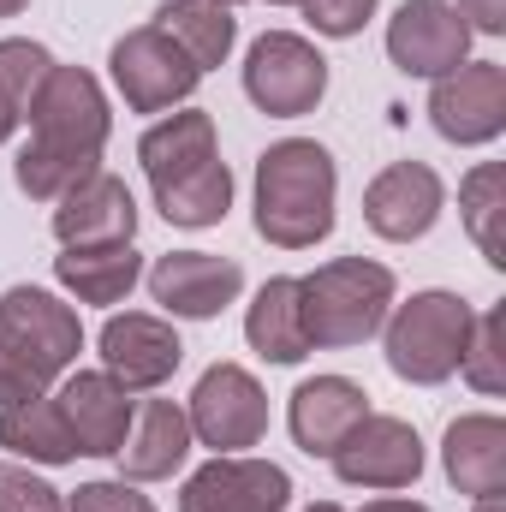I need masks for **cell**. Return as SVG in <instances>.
<instances>
[{"mask_svg": "<svg viewBox=\"0 0 506 512\" xmlns=\"http://www.w3.org/2000/svg\"><path fill=\"white\" fill-rule=\"evenodd\" d=\"M24 120H30V143L18 149L12 179H18V191L30 203H60L78 179H90L102 167L114 114H108L102 84L84 66H60L54 60L42 90L24 108Z\"/></svg>", "mask_w": 506, "mask_h": 512, "instance_id": "cell-1", "label": "cell"}, {"mask_svg": "<svg viewBox=\"0 0 506 512\" xmlns=\"http://www.w3.org/2000/svg\"><path fill=\"white\" fill-rule=\"evenodd\" d=\"M340 167L316 137H280L256 155V233L280 251H310L334 233Z\"/></svg>", "mask_w": 506, "mask_h": 512, "instance_id": "cell-2", "label": "cell"}, {"mask_svg": "<svg viewBox=\"0 0 506 512\" xmlns=\"http://www.w3.org/2000/svg\"><path fill=\"white\" fill-rule=\"evenodd\" d=\"M84 352L78 310L60 304L42 286H6L0 292V405L36 399L60 382Z\"/></svg>", "mask_w": 506, "mask_h": 512, "instance_id": "cell-3", "label": "cell"}, {"mask_svg": "<svg viewBox=\"0 0 506 512\" xmlns=\"http://www.w3.org/2000/svg\"><path fill=\"white\" fill-rule=\"evenodd\" d=\"M387 310H393V268H381L370 256H334L298 280V316H304L310 352L364 346L370 334H381Z\"/></svg>", "mask_w": 506, "mask_h": 512, "instance_id": "cell-4", "label": "cell"}, {"mask_svg": "<svg viewBox=\"0 0 506 512\" xmlns=\"http://www.w3.org/2000/svg\"><path fill=\"white\" fill-rule=\"evenodd\" d=\"M477 310L459 292H411L399 310H387V370L411 387H441L459 376L465 340H471Z\"/></svg>", "mask_w": 506, "mask_h": 512, "instance_id": "cell-5", "label": "cell"}, {"mask_svg": "<svg viewBox=\"0 0 506 512\" xmlns=\"http://www.w3.org/2000/svg\"><path fill=\"white\" fill-rule=\"evenodd\" d=\"M108 72H114V90L126 96L131 114H167V108L191 102V90L203 84L191 54L167 30H155V24H137V30H126L114 42Z\"/></svg>", "mask_w": 506, "mask_h": 512, "instance_id": "cell-6", "label": "cell"}, {"mask_svg": "<svg viewBox=\"0 0 506 512\" xmlns=\"http://www.w3.org/2000/svg\"><path fill=\"white\" fill-rule=\"evenodd\" d=\"M245 96L268 120H298L328 96V60L316 54V42L292 30H268L245 54Z\"/></svg>", "mask_w": 506, "mask_h": 512, "instance_id": "cell-7", "label": "cell"}, {"mask_svg": "<svg viewBox=\"0 0 506 512\" xmlns=\"http://www.w3.org/2000/svg\"><path fill=\"white\" fill-rule=\"evenodd\" d=\"M191 441L215 453H245L268 435V393L245 364H209L191 387Z\"/></svg>", "mask_w": 506, "mask_h": 512, "instance_id": "cell-8", "label": "cell"}, {"mask_svg": "<svg viewBox=\"0 0 506 512\" xmlns=\"http://www.w3.org/2000/svg\"><path fill=\"white\" fill-rule=\"evenodd\" d=\"M286 507H292V477L274 459H251V453H215L179 489V512H286Z\"/></svg>", "mask_w": 506, "mask_h": 512, "instance_id": "cell-9", "label": "cell"}, {"mask_svg": "<svg viewBox=\"0 0 506 512\" xmlns=\"http://www.w3.org/2000/svg\"><path fill=\"white\" fill-rule=\"evenodd\" d=\"M429 126L447 143H495L506 131V66L495 60H465L459 72L435 78L429 90Z\"/></svg>", "mask_w": 506, "mask_h": 512, "instance_id": "cell-10", "label": "cell"}, {"mask_svg": "<svg viewBox=\"0 0 506 512\" xmlns=\"http://www.w3.org/2000/svg\"><path fill=\"white\" fill-rule=\"evenodd\" d=\"M387 54L405 78H447L471 60V24L447 0H405L387 18Z\"/></svg>", "mask_w": 506, "mask_h": 512, "instance_id": "cell-11", "label": "cell"}, {"mask_svg": "<svg viewBox=\"0 0 506 512\" xmlns=\"http://www.w3.org/2000/svg\"><path fill=\"white\" fill-rule=\"evenodd\" d=\"M334 477L352 489H411L423 477V441L405 417H381L370 411L334 453H328Z\"/></svg>", "mask_w": 506, "mask_h": 512, "instance_id": "cell-12", "label": "cell"}, {"mask_svg": "<svg viewBox=\"0 0 506 512\" xmlns=\"http://www.w3.org/2000/svg\"><path fill=\"white\" fill-rule=\"evenodd\" d=\"M441 209H447V185H441V173L429 161H393V167H381L376 179H370V191H364V221L387 245L423 239L441 221Z\"/></svg>", "mask_w": 506, "mask_h": 512, "instance_id": "cell-13", "label": "cell"}, {"mask_svg": "<svg viewBox=\"0 0 506 512\" xmlns=\"http://www.w3.org/2000/svg\"><path fill=\"white\" fill-rule=\"evenodd\" d=\"M149 292L167 316L185 322H209L221 316L239 292H245V268L233 256H209V251H173L149 268Z\"/></svg>", "mask_w": 506, "mask_h": 512, "instance_id": "cell-14", "label": "cell"}, {"mask_svg": "<svg viewBox=\"0 0 506 512\" xmlns=\"http://www.w3.org/2000/svg\"><path fill=\"white\" fill-rule=\"evenodd\" d=\"M185 346L173 334L167 316H149V310H126V316H108L102 328V370L126 393H149L179 370Z\"/></svg>", "mask_w": 506, "mask_h": 512, "instance_id": "cell-15", "label": "cell"}, {"mask_svg": "<svg viewBox=\"0 0 506 512\" xmlns=\"http://www.w3.org/2000/svg\"><path fill=\"white\" fill-rule=\"evenodd\" d=\"M54 405H60V417H66V429H72V441H78V453H90V459H114L120 447H126L131 435V393L108 370H66V387L54 393Z\"/></svg>", "mask_w": 506, "mask_h": 512, "instance_id": "cell-16", "label": "cell"}, {"mask_svg": "<svg viewBox=\"0 0 506 512\" xmlns=\"http://www.w3.org/2000/svg\"><path fill=\"white\" fill-rule=\"evenodd\" d=\"M131 233H137V203H131L126 179H114L102 167L54 203V239L60 245H126Z\"/></svg>", "mask_w": 506, "mask_h": 512, "instance_id": "cell-17", "label": "cell"}, {"mask_svg": "<svg viewBox=\"0 0 506 512\" xmlns=\"http://www.w3.org/2000/svg\"><path fill=\"white\" fill-rule=\"evenodd\" d=\"M364 417H370V393L352 382V376H316V382L298 387L292 405H286L292 441H298L310 459H328Z\"/></svg>", "mask_w": 506, "mask_h": 512, "instance_id": "cell-18", "label": "cell"}, {"mask_svg": "<svg viewBox=\"0 0 506 512\" xmlns=\"http://www.w3.org/2000/svg\"><path fill=\"white\" fill-rule=\"evenodd\" d=\"M441 465H447V483L471 501L506 495V423L495 411L453 417L447 441H441Z\"/></svg>", "mask_w": 506, "mask_h": 512, "instance_id": "cell-19", "label": "cell"}, {"mask_svg": "<svg viewBox=\"0 0 506 512\" xmlns=\"http://www.w3.org/2000/svg\"><path fill=\"white\" fill-rule=\"evenodd\" d=\"M185 453H191V417H185V405L143 399L131 411V435L114 459H120L126 483H161V477H173L185 465Z\"/></svg>", "mask_w": 506, "mask_h": 512, "instance_id": "cell-20", "label": "cell"}, {"mask_svg": "<svg viewBox=\"0 0 506 512\" xmlns=\"http://www.w3.org/2000/svg\"><path fill=\"white\" fill-rule=\"evenodd\" d=\"M137 161L149 173V191L179 185L185 173H197V167L215 161V120L203 108H185V114L155 120V126L143 131V143H137Z\"/></svg>", "mask_w": 506, "mask_h": 512, "instance_id": "cell-21", "label": "cell"}, {"mask_svg": "<svg viewBox=\"0 0 506 512\" xmlns=\"http://www.w3.org/2000/svg\"><path fill=\"white\" fill-rule=\"evenodd\" d=\"M54 280L78 298V304H120L131 286L143 280V256L137 245H66L54 256Z\"/></svg>", "mask_w": 506, "mask_h": 512, "instance_id": "cell-22", "label": "cell"}, {"mask_svg": "<svg viewBox=\"0 0 506 512\" xmlns=\"http://www.w3.org/2000/svg\"><path fill=\"white\" fill-rule=\"evenodd\" d=\"M245 340H251L256 358H268V364H304L310 358L304 316H298V274L262 280V292L245 310Z\"/></svg>", "mask_w": 506, "mask_h": 512, "instance_id": "cell-23", "label": "cell"}, {"mask_svg": "<svg viewBox=\"0 0 506 512\" xmlns=\"http://www.w3.org/2000/svg\"><path fill=\"white\" fill-rule=\"evenodd\" d=\"M155 30H167V36L191 54L197 72L227 66V54H233V42H239V18H233V6H221V0H167V6L155 12Z\"/></svg>", "mask_w": 506, "mask_h": 512, "instance_id": "cell-24", "label": "cell"}, {"mask_svg": "<svg viewBox=\"0 0 506 512\" xmlns=\"http://www.w3.org/2000/svg\"><path fill=\"white\" fill-rule=\"evenodd\" d=\"M0 447H12L18 459H36V465H72L78 459V441H72V429L48 393L0 405Z\"/></svg>", "mask_w": 506, "mask_h": 512, "instance_id": "cell-25", "label": "cell"}, {"mask_svg": "<svg viewBox=\"0 0 506 512\" xmlns=\"http://www.w3.org/2000/svg\"><path fill=\"white\" fill-rule=\"evenodd\" d=\"M155 209L167 215V227H215V221H227V209H233V173H227V161L215 155L209 167H197L179 185L155 191Z\"/></svg>", "mask_w": 506, "mask_h": 512, "instance_id": "cell-26", "label": "cell"}, {"mask_svg": "<svg viewBox=\"0 0 506 512\" xmlns=\"http://www.w3.org/2000/svg\"><path fill=\"white\" fill-rule=\"evenodd\" d=\"M459 215H465V233L477 239V251L501 268V262H506V239H501V221H506V167H501V161H477V167L459 179Z\"/></svg>", "mask_w": 506, "mask_h": 512, "instance_id": "cell-27", "label": "cell"}, {"mask_svg": "<svg viewBox=\"0 0 506 512\" xmlns=\"http://www.w3.org/2000/svg\"><path fill=\"white\" fill-rule=\"evenodd\" d=\"M459 376L477 387L483 399H495L506 387V352H501V304L483 310L471 322V340H465V358H459Z\"/></svg>", "mask_w": 506, "mask_h": 512, "instance_id": "cell-28", "label": "cell"}, {"mask_svg": "<svg viewBox=\"0 0 506 512\" xmlns=\"http://www.w3.org/2000/svg\"><path fill=\"white\" fill-rule=\"evenodd\" d=\"M48 66H54V54H48L42 42H30V36H6V42H0V96L24 114L30 96L42 90Z\"/></svg>", "mask_w": 506, "mask_h": 512, "instance_id": "cell-29", "label": "cell"}, {"mask_svg": "<svg viewBox=\"0 0 506 512\" xmlns=\"http://www.w3.org/2000/svg\"><path fill=\"white\" fill-rule=\"evenodd\" d=\"M0 512H60V489L24 465H0Z\"/></svg>", "mask_w": 506, "mask_h": 512, "instance_id": "cell-30", "label": "cell"}, {"mask_svg": "<svg viewBox=\"0 0 506 512\" xmlns=\"http://www.w3.org/2000/svg\"><path fill=\"white\" fill-rule=\"evenodd\" d=\"M66 507L72 512H155V501L137 495L126 477H120V483H78Z\"/></svg>", "mask_w": 506, "mask_h": 512, "instance_id": "cell-31", "label": "cell"}, {"mask_svg": "<svg viewBox=\"0 0 506 512\" xmlns=\"http://www.w3.org/2000/svg\"><path fill=\"white\" fill-rule=\"evenodd\" d=\"M304 12L322 36H358L376 18V0H304Z\"/></svg>", "mask_w": 506, "mask_h": 512, "instance_id": "cell-32", "label": "cell"}, {"mask_svg": "<svg viewBox=\"0 0 506 512\" xmlns=\"http://www.w3.org/2000/svg\"><path fill=\"white\" fill-rule=\"evenodd\" d=\"M453 12H459L471 30H483V36H501L506 30V0H459Z\"/></svg>", "mask_w": 506, "mask_h": 512, "instance_id": "cell-33", "label": "cell"}, {"mask_svg": "<svg viewBox=\"0 0 506 512\" xmlns=\"http://www.w3.org/2000/svg\"><path fill=\"white\" fill-rule=\"evenodd\" d=\"M364 512H429L423 501H399V495H381V501H370Z\"/></svg>", "mask_w": 506, "mask_h": 512, "instance_id": "cell-34", "label": "cell"}, {"mask_svg": "<svg viewBox=\"0 0 506 512\" xmlns=\"http://www.w3.org/2000/svg\"><path fill=\"white\" fill-rule=\"evenodd\" d=\"M18 120H24V114H18V108H12V102H6V96H0V143H6V137H12V131H18Z\"/></svg>", "mask_w": 506, "mask_h": 512, "instance_id": "cell-35", "label": "cell"}, {"mask_svg": "<svg viewBox=\"0 0 506 512\" xmlns=\"http://www.w3.org/2000/svg\"><path fill=\"white\" fill-rule=\"evenodd\" d=\"M30 0H0V18H12V12H24Z\"/></svg>", "mask_w": 506, "mask_h": 512, "instance_id": "cell-36", "label": "cell"}, {"mask_svg": "<svg viewBox=\"0 0 506 512\" xmlns=\"http://www.w3.org/2000/svg\"><path fill=\"white\" fill-rule=\"evenodd\" d=\"M477 512H501V495H483V501H477Z\"/></svg>", "mask_w": 506, "mask_h": 512, "instance_id": "cell-37", "label": "cell"}, {"mask_svg": "<svg viewBox=\"0 0 506 512\" xmlns=\"http://www.w3.org/2000/svg\"><path fill=\"white\" fill-rule=\"evenodd\" d=\"M304 512H346V507H334V501H316V507H304Z\"/></svg>", "mask_w": 506, "mask_h": 512, "instance_id": "cell-38", "label": "cell"}, {"mask_svg": "<svg viewBox=\"0 0 506 512\" xmlns=\"http://www.w3.org/2000/svg\"><path fill=\"white\" fill-rule=\"evenodd\" d=\"M274 6H304V0H274Z\"/></svg>", "mask_w": 506, "mask_h": 512, "instance_id": "cell-39", "label": "cell"}, {"mask_svg": "<svg viewBox=\"0 0 506 512\" xmlns=\"http://www.w3.org/2000/svg\"><path fill=\"white\" fill-rule=\"evenodd\" d=\"M221 6H239V0H221Z\"/></svg>", "mask_w": 506, "mask_h": 512, "instance_id": "cell-40", "label": "cell"}]
</instances>
